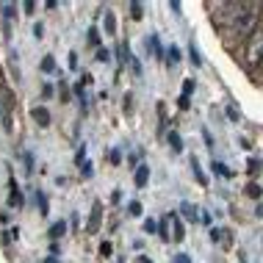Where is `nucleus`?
<instances>
[{"instance_id":"nucleus-6","label":"nucleus","mask_w":263,"mask_h":263,"mask_svg":"<svg viewBox=\"0 0 263 263\" xmlns=\"http://www.w3.org/2000/svg\"><path fill=\"white\" fill-rule=\"evenodd\" d=\"M169 219H172L175 241H183V238H186V233H183V221H180V216H177V214H169Z\"/></svg>"},{"instance_id":"nucleus-5","label":"nucleus","mask_w":263,"mask_h":263,"mask_svg":"<svg viewBox=\"0 0 263 263\" xmlns=\"http://www.w3.org/2000/svg\"><path fill=\"white\" fill-rule=\"evenodd\" d=\"M158 235H161V241H172V238H175V235H172V219H169V216H166V219H161Z\"/></svg>"},{"instance_id":"nucleus-2","label":"nucleus","mask_w":263,"mask_h":263,"mask_svg":"<svg viewBox=\"0 0 263 263\" xmlns=\"http://www.w3.org/2000/svg\"><path fill=\"white\" fill-rule=\"evenodd\" d=\"M258 22H261V6H258V3H249L247 14H244L241 22H238V28H235V31H230V34L238 36V39H249V36L258 31Z\"/></svg>"},{"instance_id":"nucleus-31","label":"nucleus","mask_w":263,"mask_h":263,"mask_svg":"<svg viewBox=\"0 0 263 263\" xmlns=\"http://www.w3.org/2000/svg\"><path fill=\"white\" fill-rule=\"evenodd\" d=\"M69 67L78 69V53H69Z\"/></svg>"},{"instance_id":"nucleus-11","label":"nucleus","mask_w":263,"mask_h":263,"mask_svg":"<svg viewBox=\"0 0 263 263\" xmlns=\"http://www.w3.org/2000/svg\"><path fill=\"white\" fill-rule=\"evenodd\" d=\"M166 138H169V144H172L175 152H183V138H180V133L169 131V133H166Z\"/></svg>"},{"instance_id":"nucleus-38","label":"nucleus","mask_w":263,"mask_h":263,"mask_svg":"<svg viewBox=\"0 0 263 263\" xmlns=\"http://www.w3.org/2000/svg\"><path fill=\"white\" fill-rule=\"evenodd\" d=\"M141 263H152V261H147V258H141Z\"/></svg>"},{"instance_id":"nucleus-3","label":"nucleus","mask_w":263,"mask_h":263,"mask_svg":"<svg viewBox=\"0 0 263 263\" xmlns=\"http://www.w3.org/2000/svg\"><path fill=\"white\" fill-rule=\"evenodd\" d=\"M100 219H103V205H100V202H94V205H91L89 227H86V233H89V235H94V233H97V227H100Z\"/></svg>"},{"instance_id":"nucleus-16","label":"nucleus","mask_w":263,"mask_h":263,"mask_svg":"<svg viewBox=\"0 0 263 263\" xmlns=\"http://www.w3.org/2000/svg\"><path fill=\"white\" fill-rule=\"evenodd\" d=\"M131 17L133 20H141V17H144V8H141V3H136V0L131 3Z\"/></svg>"},{"instance_id":"nucleus-32","label":"nucleus","mask_w":263,"mask_h":263,"mask_svg":"<svg viewBox=\"0 0 263 263\" xmlns=\"http://www.w3.org/2000/svg\"><path fill=\"white\" fill-rule=\"evenodd\" d=\"M258 169H261V164L255 158H249V172H258Z\"/></svg>"},{"instance_id":"nucleus-13","label":"nucleus","mask_w":263,"mask_h":263,"mask_svg":"<svg viewBox=\"0 0 263 263\" xmlns=\"http://www.w3.org/2000/svg\"><path fill=\"white\" fill-rule=\"evenodd\" d=\"M211 169H214L216 175H221V177H233V172H230L224 164H219V161H214V164H211Z\"/></svg>"},{"instance_id":"nucleus-26","label":"nucleus","mask_w":263,"mask_h":263,"mask_svg":"<svg viewBox=\"0 0 263 263\" xmlns=\"http://www.w3.org/2000/svg\"><path fill=\"white\" fill-rule=\"evenodd\" d=\"M194 91V81H183V97H188Z\"/></svg>"},{"instance_id":"nucleus-30","label":"nucleus","mask_w":263,"mask_h":263,"mask_svg":"<svg viewBox=\"0 0 263 263\" xmlns=\"http://www.w3.org/2000/svg\"><path fill=\"white\" fill-rule=\"evenodd\" d=\"M81 175H83V177H91V164H89V161H86V164H83Z\"/></svg>"},{"instance_id":"nucleus-28","label":"nucleus","mask_w":263,"mask_h":263,"mask_svg":"<svg viewBox=\"0 0 263 263\" xmlns=\"http://www.w3.org/2000/svg\"><path fill=\"white\" fill-rule=\"evenodd\" d=\"M36 202H39L42 214H47V200H44V197H42V194H36Z\"/></svg>"},{"instance_id":"nucleus-9","label":"nucleus","mask_w":263,"mask_h":263,"mask_svg":"<svg viewBox=\"0 0 263 263\" xmlns=\"http://www.w3.org/2000/svg\"><path fill=\"white\" fill-rule=\"evenodd\" d=\"M64 233H67V221H55V224H50V238H53V241H58Z\"/></svg>"},{"instance_id":"nucleus-10","label":"nucleus","mask_w":263,"mask_h":263,"mask_svg":"<svg viewBox=\"0 0 263 263\" xmlns=\"http://www.w3.org/2000/svg\"><path fill=\"white\" fill-rule=\"evenodd\" d=\"M180 211H183V216H186V219H191V221L200 219V211H197L191 202H183V205H180Z\"/></svg>"},{"instance_id":"nucleus-33","label":"nucleus","mask_w":263,"mask_h":263,"mask_svg":"<svg viewBox=\"0 0 263 263\" xmlns=\"http://www.w3.org/2000/svg\"><path fill=\"white\" fill-rule=\"evenodd\" d=\"M172 263H191V261H188V255H175Z\"/></svg>"},{"instance_id":"nucleus-4","label":"nucleus","mask_w":263,"mask_h":263,"mask_svg":"<svg viewBox=\"0 0 263 263\" xmlns=\"http://www.w3.org/2000/svg\"><path fill=\"white\" fill-rule=\"evenodd\" d=\"M31 117H34L36 122L42 125V128H47V125H50V111L44 108V105H36V108L31 111Z\"/></svg>"},{"instance_id":"nucleus-14","label":"nucleus","mask_w":263,"mask_h":263,"mask_svg":"<svg viewBox=\"0 0 263 263\" xmlns=\"http://www.w3.org/2000/svg\"><path fill=\"white\" fill-rule=\"evenodd\" d=\"M105 31H108V34H117V20H114V11H105Z\"/></svg>"},{"instance_id":"nucleus-39","label":"nucleus","mask_w":263,"mask_h":263,"mask_svg":"<svg viewBox=\"0 0 263 263\" xmlns=\"http://www.w3.org/2000/svg\"><path fill=\"white\" fill-rule=\"evenodd\" d=\"M261 75H263V61H261Z\"/></svg>"},{"instance_id":"nucleus-12","label":"nucleus","mask_w":263,"mask_h":263,"mask_svg":"<svg viewBox=\"0 0 263 263\" xmlns=\"http://www.w3.org/2000/svg\"><path fill=\"white\" fill-rule=\"evenodd\" d=\"M166 64H169V67H175V64H180V47H169L166 50Z\"/></svg>"},{"instance_id":"nucleus-37","label":"nucleus","mask_w":263,"mask_h":263,"mask_svg":"<svg viewBox=\"0 0 263 263\" xmlns=\"http://www.w3.org/2000/svg\"><path fill=\"white\" fill-rule=\"evenodd\" d=\"M42 263H61V261H58V258H55V255H50V258H44V261H42Z\"/></svg>"},{"instance_id":"nucleus-18","label":"nucleus","mask_w":263,"mask_h":263,"mask_svg":"<svg viewBox=\"0 0 263 263\" xmlns=\"http://www.w3.org/2000/svg\"><path fill=\"white\" fill-rule=\"evenodd\" d=\"M261 191H263V188L258 186V183H249V186H247V194L252 197V200H258V197H261Z\"/></svg>"},{"instance_id":"nucleus-34","label":"nucleus","mask_w":263,"mask_h":263,"mask_svg":"<svg viewBox=\"0 0 263 263\" xmlns=\"http://www.w3.org/2000/svg\"><path fill=\"white\" fill-rule=\"evenodd\" d=\"M42 31H44V28H42V22H39V25H34V36H36V39H42Z\"/></svg>"},{"instance_id":"nucleus-8","label":"nucleus","mask_w":263,"mask_h":263,"mask_svg":"<svg viewBox=\"0 0 263 263\" xmlns=\"http://www.w3.org/2000/svg\"><path fill=\"white\" fill-rule=\"evenodd\" d=\"M8 205H17V208H20L22 205V191H20V188H17V183H14V180H11V194H8Z\"/></svg>"},{"instance_id":"nucleus-22","label":"nucleus","mask_w":263,"mask_h":263,"mask_svg":"<svg viewBox=\"0 0 263 263\" xmlns=\"http://www.w3.org/2000/svg\"><path fill=\"white\" fill-rule=\"evenodd\" d=\"M191 61H194V67H202V58H200V50L191 44Z\"/></svg>"},{"instance_id":"nucleus-7","label":"nucleus","mask_w":263,"mask_h":263,"mask_svg":"<svg viewBox=\"0 0 263 263\" xmlns=\"http://www.w3.org/2000/svg\"><path fill=\"white\" fill-rule=\"evenodd\" d=\"M133 180H136L138 188H144L147 180H150V166H138V169H136V177H133Z\"/></svg>"},{"instance_id":"nucleus-20","label":"nucleus","mask_w":263,"mask_h":263,"mask_svg":"<svg viewBox=\"0 0 263 263\" xmlns=\"http://www.w3.org/2000/svg\"><path fill=\"white\" fill-rule=\"evenodd\" d=\"M191 169H194V177H197L202 186H205V175H202V169H200V164H197V161H191Z\"/></svg>"},{"instance_id":"nucleus-35","label":"nucleus","mask_w":263,"mask_h":263,"mask_svg":"<svg viewBox=\"0 0 263 263\" xmlns=\"http://www.w3.org/2000/svg\"><path fill=\"white\" fill-rule=\"evenodd\" d=\"M177 105H180V108H188V97H183V94H180V100H177Z\"/></svg>"},{"instance_id":"nucleus-17","label":"nucleus","mask_w":263,"mask_h":263,"mask_svg":"<svg viewBox=\"0 0 263 263\" xmlns=\"http://www.w3.org/2000/svg\"><path fill=\"white\" fill-rule=\"evenodd\" d=\"M53 69H55L53 55H44V61H42V72H53Z\"/></svg>"},{"instance_id":"nucleus-27","label":"nucleus","mask_w":263,"mask_h":263,"mask_svg":"<svg viewBox=\"0 0 263 263\" xmlns=\"http://www.w3.org/2000/svg\"><path fill=\"white\" fill-rule=\"evenodd\" d=\"M75 164H86V150H83V147H81V150H78V155H75Z\"/></svg>"},{"instance_id":"nucleus-25","label":"nucleus","mask_w":263,"mask_h":263,"mask_svg":"<svg viewBox=\"0 0 263 263\" xmlns=\"http://www.w3.org/2000/svg\"><path fill=\"white\" fill-rule=\"evenodd\" d=\"M111 252H114V249H111V244H108V241H103V244H100V255H103V258H108Z\"/></svg>"},{"instance_id":"nucleus-24","label":"nucleus","mask_w":263,"mask_h":263,"mask_svg":"<svg viewBox=\"0 0 263 263\" xmlns=\"http://www.w3.org/2000/svg\"><path fill=\"white\" fill-rule=\"evenodd\" d=\"M128 211H131V216H141V205H138L136 200H133L131 205H128Z\"/></svg>"},{"instance_id":"nucleus-1","label":"nucleus","mask_w":263,"mask_h":263,"mask_svg":"<svg viewBox=\"0 0 263 263\" xmlns=\"http://www.w3.org/2000/svg\"><path fill=\"white\" fill-rule=\"evenodd\" d=\"M263 61V31L258 28L255 34L247 39V50H244V67L252 72V69H258Z\"/></svg>"},{"instance_id":"nucleus-21","label":"nucleus","mask_w":263,"mask_h":263,"mask_svg":"<svg viewBox=\"0 0 263 263\" xmlns=\"http://www.w3.org/2000/svg\"><path fill=\"white\" fill-rule=\"evenodd\" d=\"M97 61H111V50L108 47H100V50H97Z\"/></svg>"},{"instance_id":"nucleus-15","label":"nucleus","mask_w":263,"mask_h":263,"mask_svg":"<svg viewBox=\"0 0 263 263\" xmlns=\"http://www.w3.org/2000/svg\"><path fill=\"white\" fill-rule=\"evenodd\" d=\"M147 47H152V53L158 55V58L164 55V50H161V42H158V36H155V34L150 36V42H147Z\"/></svg>"},{"instance_id":"nucleus-29","label":"nucleus","mask_w":263,"mask_h":263,"mask_svg":"<svg viewBox=\"0 0 263 263\" xmlns=\"http://www.w3.org/2000/svg\"><path fill=\"white\" fill-rule=\"evenodd\" d=\"M227 119H230V122H238V111H235L233 105L227 108Z\"/></svg>"},{"instance_id":"nucleus-36","label":"nucleus","mask_w":263,"mask_h":263,"mask_svg":"<svg viewBox=\"0 0 263 263\" xmlns=\"http://www.w3.org/2000/svg\"><path fill=\"white\" fill-rule=\"evenodd\" d=\"M3 14H6V17H14V6H3Z\"/></svg>"},{"instance_id":"nucleus-23","label":"nucleus","mask_w":263,"mask_h":263,"mask_svg":"<svg viewBox=\"0 0 263 263\" xmlns=\"http://www.w3.org/2000/svg\"><path fill=\"white\" fill-rule=\"evenodd\" d=\"M144 233H158V224H155V219H147V221H144Z\"/></svg>"},{"instance_id":"nucleus-19","label":"nucleus","mask_w":263,"mask_h":263,"mask_svg":"<svg viewBox=\"0 0 263 263\" xmlns=\"http://www.w3.org/2000/svg\"><path fill=\"white\" fill-rule=\"evenodd\" d=\"M86 36H89V44H100V31H97L94 25L89 28V34H86Z\"/></svg>"}]
</instances>
